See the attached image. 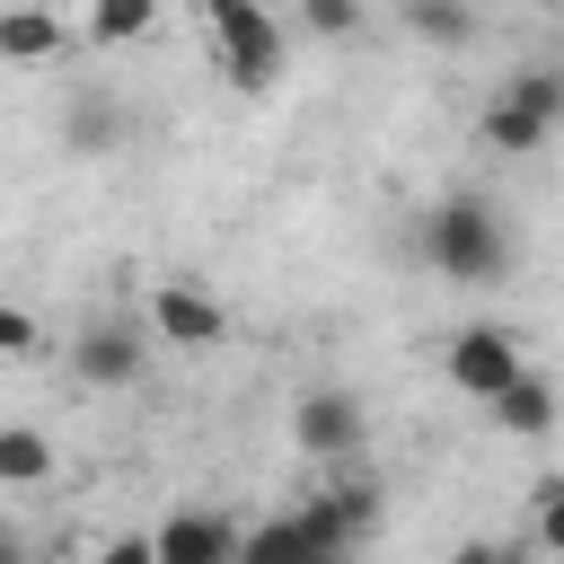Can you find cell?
<instances>
[{
	"mask_svg": "<svg viewBox=\"0 0 564 564\" xmlns=\"http://www.w3.org/2000/svg\"><path fill=\"white\" fill-rule=\"evenodd\" d=\"M414 256H423L441 282H502V273H511V220H502L494 194H467V185H458V194L423 203Z\"/></svg>",
	"mask_w": 564,
	"mask_h": 564,
	"instance_id": "6da1fadb",
	"label": "cell"
},
{
	"mask_svg": "<svg viewBox=\"0 0 564 564\" xmlns=\"http://www.w3.org/2000/svg\"><path fill=\"white\" fill-rule=\"evenodd\" d=\"M194 18H203V35H212L229 88L264 97V88L282 79V18H273L264 0H194Z\"/></svg>",
	"mask_w": 564,
	"mask_h": 564,
	"instance_id": "7a4b0ae2",
	"label": "cell"
},
{
	"mask_svg": "<svg viewBox=\"0 0 564 564\" xmlns=\"http://www.w3.org/2000/svg\"><path fill=\"white\" fill-rule=\"evenodd\" d=\"M291 441H300V458H317V467L361 458V449H370V405H361L352 388H308V397L291 405Z\"/></svg>",
	"mask_w": 564,
	"mask_h": 564,
	"instance_id": "3957f363",
	"label": "cell"
},
{
	"mask_svg": "<svg viewBox=\"0 0 564 564\" xmlns=\"http://www.w3.org/2000/svg\"><path fill=\"white\" fill-rule=\"evenodd\" d=\"M150 335L167 344V352H212L220 335H229V308L203 291V282H150Z\"/></svg>",
	"mask_w": 564,
	"mask_h": 564,
	"instance_id": "277c9868",
	"label": "cell"
},
{
	"mask_svg": "<svg viewBox=\"0 0 564 564\" xmlns=\"http://www.w3.org/2000/svg\"><path fill=\"white\" fill-rule=\"evenodd\" d=\"M150 352H141V317H88L70 335V379L88 388H141Z\"/></svg>",
	"mask_w": 564,
	"mask_h": 564,
	"instance_id": "5b68a950",
	"label": "cell"
},
{
	"mask_svg": "<svg viewBox=\"0 0 564 564\" xmlns=\"http://www.w3.org/2000/svg\"><path fill=\"white\" fill-rule=\"evenodd\" d=\"M441 361H449V388H467L476 405H485L494 388H511V379L529 370V361H520V335H511V326H494V317H476V326H458Z\"/></svg>",
	"mask_w": 564,
	"mask_h": 564,
	"instance_id": "8992f818",
	"label": "cell"
},
{
	"mask_svg": "<svg viewBox=\"0 0 564 564\" xmlns=\"http://www.w3.org/2000/svg\"><path fill=\"white\" fill-rule=\"evenodd\" d=\"M555 132H564V123H555L546 106H529L520 88H494V97H485V115H476V141H485L494 159H538Z\"/></svg>",
	"mask_w": 564,
	"mask_h": 564,
	"instance_id": "52a82bcc",
	"label": "cell"
},
{
	"mask_svg": "<svg viewBox=\"0 0 564 564\" xmlns=\"http://www.w3.org/2000/svg\"><path fill=\"white\" fill-rule=\"evenodd\" d=\"M150 546H159V564H238L247 529L220 520V511H167V520L150 529Z\"/></svg>",
	"mask_w": 564,
	"mask_h": 564,
	"instance_id": "ba28073f",
	"label": "cell"
},
{
	"mask_svg": "<svg viewBox=\"0 0 564 564\" xmlns=\"http://www.w3.org/2000/svg\"><path fill=\"white\" fill-rule=\"evenodd\" d=\"M485 414H494V432H511V441H546V432L564 423V397H555V379L520 370L511 388H494V397H485Z\"/></svg>",
	"mask_w": 564,
	"mask_h": 564,
	"instance_id": "9c48e42d",
	"label": "cell"
},
{
	"mask_svg": "<svg viewBox=\"0 0 564 564\" xmlns=\"http://www.w3.org/2000/svg\"><path fill=\"white\" fill-rule=\"evenodd\" d=\"M0 53H9V62H26V70H35V62H53V53H62V26H53V18H44V9H26V0H18V9H9V18H0Z\"/></svg>",
	"mask_w": 564,
	"mask_h": 564,
	"instance_id": "30bf717a",
	"label": "cell"
},
{
	"mask_svg": "<svg viewBox=\"0 0 564 564\" xmlns=\"http://www.w3.org/2000/svg\"><path fill=\"white\" fill-rule=\"evenodd\" d=\"M238 564H317V555H308V529H300V511H282V520H264V529H247V546H238Z\"/></svg>",
	"mask_w": 564,
	"mask_h": 564,
	"instance_id": "8fae6325",
	"label": "cell"
},
{
	"mask_svg": "<svg viewBox=\"0 0 564 564\" xmlns=\"http://www.w3.org/2000/svg\"><path fill=\"white\" fill-rule=\"evenodd\" d=\"M397 9H405V35H423V44H467L476 35L467 0H397Z\"/></svg>",
	"mask_w": 564,
	"mask_h": 564,
	"instance_id": "7c38bea8",
	"label": "cell"
},
{
	"mask_svg": "<svg viewBox=\"0 0 564 564\" xmlns=\"http://www.w3.org/2000/svg\"><path fill=\"white\" fill-rule=\"evenodd\" d=\"M44 476H53L44 432H35V423H9V432H0V485H44Z\"/></svg>",
	"mask_w": 564,
	"mask_h": 564,
	"instance_id": "4fadbf2b",
	"label": "cell"
},
{
	"mask_svg": "<svg viewBox=\"0 0 564 564\" xmlns=\"http://www.w3.org/2000/svg\"><path fill=\"white\" fill-rule=\"evenodd\" d=\"M115 132H123V106H106V97H79L62 115V141L70 150H115Z\"/></svg>",
	"mask_w": 564,
	"mask_h": 564,
	"instance_id": "5bb4252c",
	"label": "cell"
},
{
	"mask_svg": "<svg viewBox=\"0 0 564 564\" xmlns=\"http://www.w3.org/2000/svg\"><path fill=\"white\" fill-rule=\"evenodd\" d=\"M150 18H159V0H97L88 9V35L97 44H132V35H150Z\"/></svg>",
	"mask_w": 564,
	"mask_h": 564,
	"instance_id": "9a60e30c",
	"label": "cell"
},
{
	"mask_svg": "<svg viewBox=\"0 0 564 564\" xmlns=\"http://www.w3.org/2000/svg\"><path fill=\"white\" fill-rule=\"evenodd\" d=\"M529 546L564 555V476H538L529 485Z\"/></svg>",
	"mask_w": 564,
	"mask_h": 564,
	"instance_id": "2e32d148",
	"label": "cell"
},
{
	"mask_svg": "<svg viewBox=\"0 0 564 564\" xmlns=\"http://www.w3.org/2000/svg\"><path fill=\"white\" fill-rule=\"evenodd\" d=\"M502 88H520L529 106H546V115L564 123V62H520V70L502 79Z\"/></svg>",
	"mask_w": 564,
	"mask_h": 564,
	"instance_id": "e0dca14e",
	"label": "cell"
},
{
	"mask_svg": "<svg viewBox=\"0 0 564 564\" xmlns=\"http://www.w3.org/2000/svg\"><path fill=\"white\" fill-rule=\"evenodd\" d=\"M0 352H9V361H35V352H44V326H35L18 300L0 308Z\"/></svg>",
	"mask_w": 564,
	"mask_h": 564,
	"instance_id": "ac0fdd59",
	"label": "cell"
},
{
	"mask_svg": "<svg viewBox=\"0 0 564 564\" xmlns=\"http://www.w3.org/2000/svg\"><path fill=\"white\" fill-rule=\"evenodd\" d=\"M300 18H308L317 35H352V26H361V0H300Z\"/></svg>",
	"mask_w": 564,
	"mask_h": 564,
	"instance_id": "d6986e66",
	"label": "cell"
}]
</instances>
